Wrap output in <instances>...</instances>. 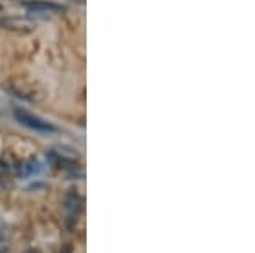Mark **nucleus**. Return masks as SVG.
<instances>
[{"label":"nucleus","mask_w":255,"mask_h":253,"mask_svg":"<svg viewBox=\"0 0 255 253\" xmlns=\"http://www.w3.org/2000/svg\"><path fill=\"white\" fill-rule=\"evenodd\" d=\"M14 117L17 119V122H20L22 126L29 129H34L38 133H53L55 131V126L49 124L48 121L41 119L39 116L32 114L29 111H24V109H14Z\"/></svg>","instance_id":"1"},{"label":"nucleus","mask_w":255,"mask_h":253,"mask_svg":"<svg viewBox=\"0 0 255 253\" xmlns=\"http://www.w3.org/2000/svg\"><path fill=\"white\" fill-rule=\"evenodd\" d=\"M0 26L7 31L20 32V34H27L36 29V20L31 17H20V15H12V17L0 19Z\"/></svg>","instance_id":"2"},{"label":"nucleus","mask_w":255,"mask_h":253,"mask_svg":"<svg viewBox=\"0 0 255 253\" xmlns=\"http://www.w3.org/2000/svg\"><path fill=\"white\" fill-rule=\"evenodd\" d=\"M9 90L14 92L17 97H22V99H27V100H34L36 95H38L36 84L32 80H26V79L10 80L9 82Z\"/></svg>","instance_id":"3"},{"label":"nucleus","mask_w":255,"mask_h":253,"mask_svg":"<svg viewBox=\"0 0 255 253\" xmlns=\"http://www.w3.org/2000/svg\"><path fill=\"white\" fill-rule=\"evenodd\" d=\"M22 5L29 12H36V14H61L65 12L63 5L51 2V0H26Z\"/></svg>","instance_id":"4"},{"label":"nucleus","mask_w":255,"mask_h":253,"mask_svg":"<svg viewBox=\"0 0 255 253\" xmlns=\"http://www.w3.org/2000/svg\"><path fill=\"white\" fill-rule=\"evenodd\" d=\"M82 204H84V201H82V197L77 192L67 194V197H65V213H67V219L70 223L77 221V218L80 216Z\"/></svg>","instance_id":"5"},{"label":"nucleus","mask_w":255,"mask_h":253,"mask_svg":"<svg viewBox=\"0 0 255 253\" xmlns=\"http://www.w3.org/2000/svg\"><path fill=\"white\" fill-rule=\"evenodd\" d=\"M10 243H12V236H10L9 224L0 219V253H9Z\"/></svg>","instance_id":"6"},{"label":"nucleus","mask_w":255,"mask_h":253,"mask_svg":"<svg viewBox=\"0 0 255 253\" xmlns=\"http://www.w3.org/2000/svg\"><path fill=\"white\" fill-rule=\"evenodd\" d=\"M5 175H7V167L0 162V178H5Z\"/></svg>","instance_id":"7"},{"label":"nucleus","mask_w":255,"mask_h":253,"mask_svg":"<svg viewBox=\"0 0 255 253\" xmlns=\"http://www.w3.org/2000/svg\"><path fill=\"white\" fill-rule=\"evenodd\" d=\"M58 253H72V248H70V245H67V247H63Z\"/></svg>","instance_id":"8"},{"label":"nucleus","mask_w":255,"mask_h":253,"mask_svg":"<svg viewBox=\"0 0 255 253\" xmlns=\"http://www.w3.org/2000/svg\"><path fill=\"white\" fill-rule=\"evenodd\" d=\"M24 253H41L39 250H34V248H31V250H27V252H24Z\"/></svg>","instance_id":"9"},{"label":"nucleus","mask_w":255,"mask_h":253,"mask_svg":"<svg viewBox=\"0 0 255 253\" xmlns=\"http://www.w3.org/2000/svg\"><path fill=\"white\" fill-rule=\"evenodd\" d=\"M0 10H2V5H0Z\"/></svg>","instance_id":"10"}]
</instances>
